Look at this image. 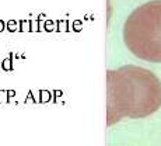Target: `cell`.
<instances>
[{
	"instance_id": "cell-1",
	"label": "cell",
	"mask_w": 161,
	"mask_h": 146,
	"mask_svg": "<svg viewBox=\"0 0 161 146\" xmlns=\"http://www.w3.org/2000/svg\"><path fill=\"white\" fill-rule=\"evenodd\" d=\"M161 107V82L153 72L135 65L107 72V122L144 118Z\"/></svg>"
},
{
	"instance_id": "cell-2",
	"label": "cell",
	"mask_w": 161,
	"mask_h": 146,
	"mask_svg": "<svg viewBox=\"0 0 161 146\" xmlns=\"http://www.w3.org/2000/svg\"><path fill=\"white\" fill-rule=\"evenodd\" d=\"M123 42L135 56L161 62V0L139 6L123 25Z\"/></svg>"
}]
</instances>
